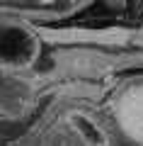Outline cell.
<instances>
[{
	"label": "cell",
	"mask_w": 143,
	"mask_h": 146,
	"mask_svg": "<svg viewBox=\"0 0 143 146\" xmlns=\"http://www.w3.org/2000/svg\"><path fill=\"white\" fill-rule=\"evenodd\" d=\"M39 36L34 29L17 20H3L0 25V58L5 71L29 68L39 56Z\"/></svg>",
	"instance_id": "cell-1"
},
{
	"label": "cell",
	"mask_w": 143,
	"mask_h": 146,
	"mask_svg": "<svg viewBox=\"0 0 143 146\" xmlns=\"http://www.w3.org/2000/svg\"><path fill=\"white\" fill-rule=\"evenodd\" d=\"M68 124L71 131L82 141L85 146H107V134L100 127V122H95L85 112H71L68 115Z\"/></svg>",
	"instance_id": "cell-2"
}]
</instances>
